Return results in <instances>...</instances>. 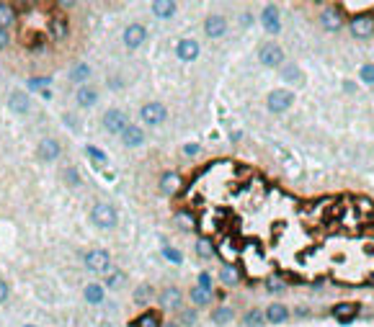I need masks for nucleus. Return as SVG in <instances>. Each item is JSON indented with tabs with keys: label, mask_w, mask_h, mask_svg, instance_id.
I'll return each instance as SVG.
<instances>
[{
	"label": "nucleus",
	"mask_w": 374,
	"mask_h": 327,
	"mask_svg": "<svg viewBox=\"0 0 374 327\" xmlns=\"http://www.w3.org/2000/svg\"><path fill=\"white\" fill-rule=\"evenodd\" d=\"M90 219L101 230H114L116 222H119V214H116V209L111 204H96L93 212H90Z\"/></svg>",
	"instance_id": "obj_1"
},
{
	"label": "nucleus",
	"mask_w": 374,
	"mask_h": 327,
	"mask_svg": "<svg viewBox=\"0 0 374 327\" xmlns=\"http://www.w3.org/2000/svg\"><path fill=\"white\" fill-rule=\"evenodd\" d=\"M85 268L93 273H106V270H111V255L106 250H90L85 255Z\"/></svg>",
	"instance_id": "obj_2"
},
{
	"label": "nucleus",
	"mask_w": 374,
	"mask_h": 327,
	"mask_svg": "<svg viewBox=\"0 0 374 327\" xmlns=\"http://www.w3.org/2000/svg\"><path fill=\"white\" fill-rule=\"evenodd\" d=\"M140 116H142V121H145V124L158 126V124L166 121L168 111H166V106H163V103H145V106H142V111H140Z\"/></svg>",
	"instance_id": "obj_3"
},
{
	"label": "nucleus",
	"mask_w": 374,
	"mask_h": 327,
	"mask_svg": "<svg viewBox=\"0 0 374 327\" xmlns=\"http://www.w3.org/2000/svg\"><path fill=\"white\" fill-rule=\"evenodd\" d=\"M126 114L124 111H119V108H108V111L104 114V126L111 134H122L124 129H126Z\"/></svg>",
	"instance_id": "obj_4"
},
{
	"label": "nucleus",
	"mask_w": 374,
	"mask_h": 327,
	"mask_svg": "<svg viewBox=\"0 0 374 327\" xmlns=\"http://www.w3.org/2000/svg\"><path fill=\"white\" fill-rule=\"evenodd\" d=\"M145 36H147V29H145L142 23H129L124 29V44L129 49H137L140 47V44L145 41Z\"/></svg>",
	"instance_id": "obj_5"
},
{
	"label": "nucleus",
	"mask_w": 374,
	"mask_h": 327,
	"mask_svg": "<svg viewBox=\"0 0 374 327\" xmlns=\"http://www.w3.org/2000/svg\"><path fill=\"white\" fill-rule=\"evenodd\" d=\"M36 155H39L42 160H57L60 157V142L54 139V137H44L39 142V147H36Z\"/></svg>",
	"instance_id": "obj_6"
},
{
	"label": "nucleus",
	"mask_w": 374,
	"mask_h": 327,
	"mask_svg": "<svg viewBox=\"0 0 374 327\" xmlns=\"http://www.w3.org/2000/svg\"><path fill=\"white\" fill-rule=\"evenodd\" d=\"M289 106H291V93H287V90H273V93L269 96V108L273 114L287 111Z\"/></svg>",
	"instance_id": "obj_7"
},
{
	"label": "nucleus",
	"mask_w": 374,
	"mask_h": 327,
	"mask_svg": "<svg viewBox=\"0 0 374 327\" xmlns=\"http://www.w3.org/2000/svg\"><path fill=\"white\" fill-rule=\"evenodd\" d=\"M351 31L356 34V36H369V34L374 31V18L367 16V13L353 16V18H351Z\"/></svg>",
	"instance_id": "obj_8"
},
{
	"label": "nucleus",
	"mask_w": 374,
	"mask_h": 327,
	"mask_svg": "<svg viewBox=\"0 0 374 327\" xmlns=\"http://www.w3.org/2000/svg\"><path fill=\"white\" fill-rule=\"evenodd\" d=\"M281 59H284V52H281L276 44H266V47L261 49V62L266 67H276L281 65Z\"/></svg>",
	"instance_id": "obj_9"
},
{
	"label": "nucleus",
	"mask_w": 374,
	"mask_h": 327,
	"mask_svg": "<svg viewBox=\"0 0 374 327\" xmlns=\"http://www.w3.org/2000/svg\"><path fill=\"white\" fill-rule=\"evenodd\" d=\"M320 21L328 31H338L341 26H343V13L338 11V8H325L323 16H320Z\"/></svg>",
	"instance_id": "obj_10"
},
{
	"label": "nucleus",
	"mask_w": 374,
	"mask_h": 327,
	"mask_svg": "<svg viewBox=\"0 0 374 327\" xmlns=\"http://www.w3.org/2000/svg\"><path fill=\"white\" fill-rule=\"evenodd\" d=\"M176 54L184 62H194L196 57H199V44L194 41V39H181L178 41V47H176Z\"/></svg>",
	"instance_id": "obj_11"
},
{
	"label": "nucleus",
	"mask_w": 374,
	"mask_h": 327,
	"mask_svg": "<svg viewBox=\"0 0 374 327\" xmlns=\"http://www.w3.org/2000/svg\"><path fill=\"white\" fill-rule=\"evenodd\" d=\"M261 21H263V29H266V31H271V34H279V31H281V23H279V11H276L273 5H266V8H263Z\"/></svg>",
	"instance_id": "obj_12"
},
{
	"label": "nucleus",
	"mask_w": 374,
	"mask_h": 327,
	"mask_svg": "<svg viewBox=\"0 0 374 327\" xmlns=\"http://www.w3.org/2000/svg\"><path fill=\"white\" fill-rule=\"evenodd\" d=\"M29 96L21 93V90H16V93H11V98H8V108H11L13 114L18 116H26V111H29Z\"/></svg>",
	"instance_id": "obj_13"
},
{
	"label": "nucleus",
	"mask_w": 374,
	"mask_h": 327,
	"mask_svg": "<svg viewBox=\"0 0 374 327\" xmlns=\"http://www.w3.org/2000/svg\"><path fill=\"white\" fill-rule=\"evenodd\" d=\"M359 314V304L356 302H346V304H335L333 307V317L341 322H351Z\"/></svg>",
	"instance_id": "obj_14"
},
{
	"label": "nucleus",
	"mask_w": 374,
	"mask_h": 327,
	"mask_svg": "<svg viewBox=\"0 0 374 327\" xmlns=\"http://www.w3.org/2000/svg\"><path fill=\"white\" fill-rule=\"evenodd\" d=\"M122 142L126 144V147H140V144L145 142V132L140 129V126H134V124H126V129L122 132Z\"/></svg>",
	"instance_id": "obj_15"
},
{
	"label": "nucleus",
	"mask_w": 374,
	"mask_h": 327,
	"mask_svg": "<svg viewBox=\"0 0 374 327\" xmlns=\"http://www.w3.org/2000/svg\"><path fill=\"white\" fill-rule=\"evenodd\" d=\"M204 31L212 36V39H220V36L227 31V23H225V18L222 16H209L207 21H204Z\"/></svg>",
	"instance_id": "obj_16"
},
{
	"label": "nucleus",
	"mask_w": 374,
	"mask_h": 327,
	"mask_svg": "<svg viewBox=\"0 0 374 327\" xmlns=\"http://www.w3.org/2000/svg\"><path fill=\"white\" fill-rule=\"evenodd\" d=\"M160 191L166 196L178 193V191H181V175H178V173H166V175L160 178Z\"/></svg>",
	"instance_id": "obj_17"
},
{
	"label": "nucleus",
	"mask_w": 374,
	"mask_h": 327,
	"mask_svg": "<svg viewBox=\"0 0 374 327\" xmlns=\"http://www.w3.org/2000/svg\"><path fill=\"white\" fill-rule=\"evenodd\" d=\"M67 18L65 16H52V21H49V31H52V36L54 39H65L67 36Z\"/></svg>",
	"instance_id": "obj_18"
},
{
	"label": "nucleus",
	"mask_w": 374,
	"mask_h": 327,
	"mask_svg": "<svg viewBox=\"0 0 374 327\" xmlns=\"http://www.w3.org/2000/svg\"><path fill=\"white\" fill-rule=\"evenodd\" d=\"M75 101H78V106H83V108H90V106H96V101H98V93L93 88H78V96H75Z\"/></svg>",
	"instance_id": "obj_19"
},
{
	"label": "nucleus",
	"mask_w": 374,
	"mask_h": 327,
	"mask_svg": "<svg viewBox=\"0 0 374 327\" xmlns=\"http://www.w3.org/2000/svg\"><path fill=\"white\" fill-rule=\"evenodd\" d=\"M152 13L158 18H170L173 13H176V3H173V0H155V3H152Z\"/></svg>",
	"instance_id": "obj_20"
},
{
	"label": "nucleus",
	"mask_w": 374,
	"mask_h": 327,
	"mask_svg": "<svg viewBox=\"0 0 374 327\" xmlns=\"http://www.w3.org/2000/svg\"><path fill=\"white\" fill-rule=\"evenodd\" d=\"M132 327H163L160 325V314L158 312H145L132 322Z\"/></svg>",
	"instance_id": "obj_21"
},
{
	"label": "nucleus",
	"mask_w": 374,
	"mask_h": 327,
	"mask_svg": "<svg viewBox=\"0 0 374 327\" xmlns=\"http://www.w3.org/2000/svg\"><path fill=\"white\" fill-rule=\"evenodd\" d=\"M16 21V8L11 3H0V29H8Z\"/></svg>",
	"instance_id": "obj_22"
},
{
	"label": "nucleus",
	"mask_w": 374,
	"mask_h": 327,
	"mask_svg": "<svg viewBox=\"0 0 374 327\" xmlns=\"http://www.w3.org/2000/svg\"><path fill=\"white\" fill-rule=\"evenodd\" d=\"M85 302L88 304H101L104 302V289L98 284H88L85 286Z\"/></svg>",
	"instance_id": "obj_23"
},
{
	"label": "nucleus",
	"mask_w": 374,
	"mask_h": 327,
	"mask_svg": "<svg viewBox=\"0 0 374 327\" xmlns=\"http://www.w3.org/2000/svg\"><path fill=\"white\" fill-rule=\"evenodd\" d=\"M90 75V67H88V62H80V65H75L70 70V80L72 83H83V80Z\"/></svg>",
	"instance_id": "obj_24"
},
{
	"label": "nucleus",
	"mask_w": 374,
	"mask_h": 327,
	"mask_svg": "<svg viewBox=\"0 0 374 327\" xmlns=\"http://www.w3.org/2000/svg\"><path fill=\"white\" fill-rule=\"evenodd\" d=\"M266 317H269V322H284L287 320V309L281 304H271L266 309Z\"/></svg>",
	"instance_id": "obj_25"
},
{
	"label": "nucleus",
	"mask_w": 374,
	"mask_h": 327,
	"mask_svg": "<svg viewBox=\"0 0 374 327\" xmlns=\"http://www.w3.org/2000/svg\"><path fill=\"white\" fill-rule=\"evenodd\" d=\"M160 302L166 304V307H178L181 291H178V289H166V291H163V296H160Z\"/></svg>",
	"instance_id": "obj_26"
},
{
	"label": "nucleus",
	"mask_w": 374,
	"mask_h": 327,
	"mask_svg": "<svg viewBox=\"0 0 374 327\" xmlns=\"http://www.w3.org/2000/svg\"><path fill=\"white\" fill-rule=\"evenodd\" d=\"M238 278H240L238 268H232V266H225L222 268V281H225L227 286H235V284H238Z\"/></svg>",
	"instance_id": "obj_27"
},
{
	"label": "nucleus",
	"mask_w": 374,
	"mask_h": 327,
	"mask_svg": "<svg viewBox=\"0 0 374 327\" xmlns=\"http://www.w3.org/2000/svg\"><path fill=\"white\" fill-rule=\"evenodd\" d=\"M209 299H212V294H209V291H202L199 286L191 289V302H194V304H207Z\"/></svg>",
	"instance_id": "obj_28"
},
{
	"label": "nucleus",
	"mask_w": 374,
	"mask_h": 327,
	"mask_svg": "<svg viewBox=\"0 0 374 327\" xmlns=\"http://www.w3.org/2000/svg\"><path fill=\"white\" fill-rule=\"evenodd\" d=\"M212 320H214L217 325H225V322H230V320H232V309H227V307H222V309H217V312L212 314Z\"/></svg>",
	"instance_id": "obj_29"
},
{
	"label": "nucleus",
	"mask_w": 374,
	"mask_h": 327,
	"mask_svg": "<svg viewBox=\"0 0 374 327\" xmlns=\"http://www.w3.org/2000/svg\"><path fill=\"white\" fill-rule=\"evenodd\" d=\"M196 252H199L202 258H212L214 248H212V242H209V240H199V242H196Z\"/></svg>",
	"instance_id": "obj_30"
},
{
	"label": "nucleus",
	"mask_w": 374,
	"mask_h": 327,
	"mask_svg": "<svg viewBox=\"0 0 374 327\" xmlns=\"http://www.w3.org/2000/svg\"><path fill=\"white\" fill-rule=\"evenodd\" d=\"M261 322H263V312L253 309V312L245 314V325H248V327H255V325H261Z\"/></svg>",
	"instance_id": "obj_31"
},
{
	"label": "nucleus",
	"mask_w": 374,
	"mask_h": 327,
	"mask_svg": "<svg viewBox=\"0 0 374 327\" xmlns=\"http://www.w3.org/2000/svg\"><path fill=\"white\" fill-rule=\"evenodd\" d=\"M122 281H124V273H122V270H114V273L106 278V286H108V289H119Z\"/></svg>",
	"instance_id": "obj_32"
},
{
	"label": "nucleus",
	"mask_w": 374,
	"mask_h": 327,
	"mask_svg": "<svg viewBox=\"0 0 374 327\" xmlns=\"http://www.w3.org/2000/svg\"><path fill=\"white\" fill-rule=\"evenodd\" d=\"M85 152H88V155L93 157L96 162H106V152H101L98 147H90V144H88V147H85Z\"/></svg>",
	"instance_id": "obj_33"
},
{
	"label": "nucleus",
	"mask_w": 374,
	"mask_h": 327,
	"mask_svg": "<svg viewBox=\"0 0 374 327\" xmlns=\"http://www.w3.org/2000/svg\"><path fill=\"white\" fill-rule=\"evenodd\" d=\"M163 255H166L170 263H181V260H184V255H181L178 250H173V248H163Z\"/></svg>",
	"instance_id": "obj_34"
},
{
	"label": "nucleus",
	"mask_w": 374,
	"mask_h": 327,
	"mask_svg": "<svg viewBox=\"0 0 374 327\" xmlns=\"http://www.w3.org/2000/svg\"><path fill=\"white\" fill-rule=\"evenodd\" d=\"M199 289L212 294V276H209V273H202V276H199Z\"/></svg>",
	"instance_id": "obj_35"
},
{
	"label": "nucleus",
	"mask_w": 374,
	"mask_h": 327,
	"mask_svg": "<svg viewBox=\"0 0 374 327\" xmlns=\"http://www.w3.org/2000/svg\"><path fill=\"white\" fill-rule=\"evenodd\" d=\"M361 80L364 83H374V65H364L361 67Z\"/></svg>",
	"instance_id": "obj_36"
},
{
	"label": "nucleus",
	"mask_w": 374,
	"mask_h": 327,
	"mask_svg": "<svg viewBox=\"0 0 374 327\" xmlns=\"http://www.w3.org/2000/svg\"><path fill=\"white\" fill-rule=\"evenodd\" d=\"M147 294H152V289H150V286H140V289H137V294H134L137 304H145V299H147Z\"/></svg>",
	"instance_id": "obj_37"
},
{
	"label": "nucleus",
	"mask_w": 374,
	"mask_h": 327,
	"mask_svg": "<svg viewBox=\"0 0 374 327\" xmlns=\"http://www.w3.org/2000/svg\"><path fill=\"white\" fill-rule=\"evenodd\" d=\"M52 83V77L47 75V77H31L29 80V88H44V85H49Z\"/></svg>",
	"instance_id": "obj_38"
},
{
	"label": "nucleus",
	"mask_w": 374,
	"mask_h": 327,
	"mask_svg": "<svg viewBox=\"0 0 374 327\" xmlns=\"http://www.w3.org/2000/svg\"><path fill=\"white\" fill-rule=\"evenodd\" d=\"M284 77H287V80H297V77H299V70H297L294 65H287V67H284Z\"/></svg>",
	"instance_id": "obj_39"
},
{
	"label": "nucleus",
	"mask_w": 374,
	"mask_h": 327,
	"mask_svg": "<svg viewBox=\"0 0 374 327\" xmlns=\"http://www.w3.org/2000/svg\"><path fill=\"white\" fill-rule=\"evenodd\" d=\"M65 178L70 180L72 186H80V178H78V170L75 168H70V170H65Z\"/></svg>",
	"instance_id": "obj_40"
},
{
	"label": "nucleus",
	"mask_w": 374,
	"mask_h": 327,
	"mask_svg": "<svg viewBox=\"0 0 374 327\" xmlns=\"http://www.w3.org/2000/svg\"><path fill=\"white\" fill-rule=\"evenodd\" d=\"M266 286H269V291H279V289H281V281H279V276H271V278L266 281Z\"/></svg>",
	"instance_id": "obj_41"
},
{
	"label": "nucleus",
	"mask_w": 374,
	"mask_h": 327,
	"mask_svg": "<svg viewBox=\"0 0 374 327\" xmlns=\"http://www.w3.org/2000/svg\"><path fill=\"white\" fill-rule=\"evenodd\" d=\"M8 41H11L8 31H5V29H0V49H5V47H8Z\"/></svg>",
	"instance_id": "obj_42"
},
{
	"label": "nucleus",
	"mask_w": 374,
	"mask_h": 327,
	"mask_svg": "<svg viewBox=\"0 0 374 327\" xmlns=\"http://www.w3.org/2000/svg\"><path fill=\"white\" fill-rule=\"evenodd\" d=\"M8 299V286H5V281H0V304H3Z\"/></svg>",
	"instance_id": "obj_43"
},
{
	"label": "nucleus",
	"mask_w": 374,
	"mask_h": 327,
	"mask_svg": "<svg viewBox=\"0 0 374 327\" xmlns=\"http://www.w3.org/2000/svg\"><path fill=\"white\" fill-rule=\"evenodd\" d=\"M184 152H186V155H196V152H199V144H186Z\"/></svg>",
	"instance_id": "obj_44"
},
{
	"label": "nucleus",
	"mask_w": 374,
	"mask_h": 327,
	"mask_svg": "<svg viewBox=\"0 0 374 327\" xmlns=\"http://www.w3.org/2000/svg\"><path fill=\"white\" fill-rule=\"evenodd\" d=\"M181 317H184V320H186L188 325H194V320H196V314H194V312H184Z\"/></svg>",
	"instance_id": "obj_45"
},
{
	"label": "nucleus",
	"mask_w": 374,
	"mask_h": 327,
	"mask_svg": "<svg viewBox=\"0 0 374 327\" xmlns=\"http://www.w3.org/2000/svg\"><path fill=\"white\" fill-rule=\"evenodd\" d=\"M178 219H181V224H184V227H194V222H188L186 214H178Z\"/></svg>",
	"instance_id": "obj_46"
},
{
	"label": "nucleus",
	"mask_w": 374,
	"mask_h": 327,
	"mask_svg": "<svg viewBox=\"0 0 374 327\" xmlns=\"http://www.w3.org/2000/svg\"><path fill=\"white\" fill-rule=\"evenodd\" d=\"M163 327H178L176 322H168V325H163Z\"/></svg>",
	"instance_id": "obj_47"
}]
</instances>
